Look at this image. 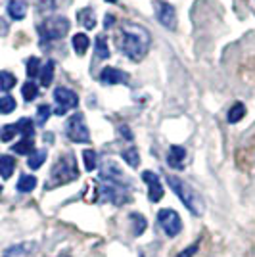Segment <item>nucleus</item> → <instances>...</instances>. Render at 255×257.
<instances>
[{
  "instance_id": "1",
  "label": "nucleus",
  "mask_w": 255,
  "mask_h": 257,
  "mask_svg": "<svg viewBox=\"0 0 255 257\" xmlns=\"http://www.w3.org/2000/svg\"><path fill=\"white\" fill-rule=\"evenodd\" d=\"M150 35L144 27L135 23H125L121 27V50L129 60L140 62L148 52Z\"/></svg>"
},
{
  "instance_id": "2",
  "label": "nucleus",
  "mask_w": 255,
  "mask_h": 257,
  "mask_svg": "<svg viewBox=\"0 0 255 257\" xmlns=\"http://www.w3.org/2000/svg\"><path fill=\"white\" fill-rule=\"evenodd\" d=\"M167 182H169L171 190L177 194V198L186 205V209H188L190 213H194V215L203 213V200L188 182H184L182 179H179V177H173V175L167 177Z\"/></svg>"
},
{
  "instance_id": "3",
  "label": "nucleus",
  "mask_w": 255,
  "mask_h": 257,
  "mask_svg": "<svg viewBox=\"0 0 255 257\" xmlns=\"http://www.w3.org/2000/svg\"><path fill=\"white\" fill-rule=\"evenodd\" d=\"M79 177V169H77V161H75L73 154H64L58 163L52 167L50 171V181H48V188H54V186H62V184H67V182L75 181Z\"/></svg>"
},
{
  "instance_id": "4",
  "label": "nucleus",
  "mask_w": 255,
  "mask_h": 257,
  "mask_svg": "<svg viewBox=\"0 0 255 257\" xmlns=\"http://www.w3.org/2000/svg\"><path fill=\"white\" fill-rule=\"evenodd\" d=\"M100 200L102 202H111L113 205H123L131 200V186L119 184V182L102 181L100 184Z\"/></svg>"
},
{
  "instance_id": "5",
  "label": "nucleus",
  "mask_w": 255,
  "mask_h": 257,
  "mask_svg": "<svg viewBox=\"0 0 255 257\" xmlns=\"http://www.w3.org/2000/svg\"><path fill=\"white\" fill-rule=\"evenodd\" d=\"M67 31H69V22L64 16L48 18L39 25V33H41L43 41H60L67 35Z\"/></svg>"
},
{
  "instance_id": "6",
  "label": "nucleus",
  "mask_w": 255,
  "mask_h": 257,
  "mask_svg": "<svg viewBox=\"0 0 255 257\" xmlns=\"http://www.w3.org/2000/svg\"><path fill=\"white\" fill-rule=\"evenodd\" d=\"M65 135H67V139L71 140V142H77V144H85V142L90 140V133H88V127H86L83 113H73L71 117L67 119Z\"/></svg>"
},
{
  "instance_id": "7",
  "label": "nucleus",
  "mask_w": 255,
  "mask_h": 257,
  "mask_svg": "<svg viewBox=\"0 0 255 257\" xmlns=\"http://www.w3.org/2000/svg\"><path fill=\"white\" fill-rule=\"evenodd\" d=\"M158 223H160L161 230L169 238H175L182 230V221H181V215L177 213L175 209H160L158 211Z\"/></svg>"
},
{
  "instance_id": "8",
  "label": "nucleus",
  "mask_w": 255,
  "mask_h": 257,
  "mask_svg": "<svg viewBox=\"0 0 255 257\" xmlns=\"http://www.w3.org/2000/svg\"><path fill=\"white\" fill-rule=\"evenodd\" d=\"M54 100H56V115H65V111L67 109H71V107H77L79 104V96L75 94L71 88H65V86H58L56 90H54Z\"/></svg>"
},
{
  "instance_id": "9",
  "label": "nucleus",
  "mask_w": 255,
  "mask_h": 257,
  "mask_svg": "<svg viewBox=\"0 0 255 257\" xmlns=\"http://www.w3.org/2000/svg\"><path fill=\"white\" fill-rule=\"evenodd\" d=\"M100 181H111L119 182V184H125V186H131L129 177L121 171V167L117 163H113V161H104L102 171H100Z\"/></svg>"
},
{
  "instance_id": "10",
  "label": "nucleus",
  "mask_w": 255,
  "mask_h": 257,
  "mask_svg": "<svg viewBox=\"0 0 255 257\" xmlns=\"http://www.w3.org/2000/svg\"><path fill=\"white\" fill-rule=\"evenodd\" d=\"M142 181L148 184V198L150 202H160L163 198V186H161L160 177L156 175L154 171H144L142 173Z\"/></svg>"
},
{
  "instance_id": "11",
  "label": "nucleus",
  "mask_w": 255,
  "mask_h": 257,
  "mask_svg": "<svg viewBox=\"0 0 255 257\" xmlns=\"http://www.w3.org/2000/svg\"><path fill=\"white\" fill-rule=\"evenodd\" d=\"M156 14H158V20L163 27H167V29L177 27V12L169 2H158L156 4Z\"/></svg>"
},
{
  "instance_id": "12",
  "label": "nucleus",
  "mask_w": 255,
  "mask_h": 257,
  "mask_svg": "<svg viewBox=\"0 0 255 257\" xmlns=\"http://www.w3.org/2000/svg\"><path fill=\"white\" fill-rule=\"evenodd\" d=\"M35 249H37L35 242H22V244H16V246L8 247L4 251V257H31Z\"/></svg>"
},
{
  "instance_id": "13",
  "label": "nucleus",
  "mask_w": 255,
  "mask_h": 257,
  "mask_svg": "<svg viewBox=\"0 0 255 257\" xmlns=\"http://www.w3.org/2000/svg\"><path fill=\"white\" fill-rule=\"evenodd\" d=\"M127 75L121 71V69H115V67H104L102 73H100V81L104 85H117V83H125Z\"/></svg>"
},
{
  "instance_id": "14",
  "label": "nucleus",
  "mask_w": 255,
  "mask_h": 257,
  "mask_svg": "<svg viewBox=\"0 0 255 257\" xmlns=\"http://www.w3.org/2000/svg\"><path fill=\"white\" fill-rule=\"evenodd\" d=\"M184 158H186V150L182 146H171L169 154H167V163L173 169H182Z\"/></svg>"
},
{
  "instance_id": "15",
  "label": "nucleus",
  "mask_w": 255,
  "mask_h": 257,
  "mask_svg": "<svg viewBox=\"0 0 255 257\" xmlns=\"http://www.w3.org/2000/svg\"><path fill=\"white\" fill-rule=\"evenodd\" d=\"M77 20H79V23L85 27L86 31H90V29L96 27V16L92 8H83V10L77 14Z\"/></svg>"
},
{
  "instance_id": "16",
  "label": "nucleus",
  "mask_w": 255,
  "mask_h": 257,
  "mask_svg": "<svg viewBox=\"0 0 255 257\" xmlns=\"http://www.w3.org/2000/svg\"><path fill=\"white\" fill-rule=\"evenodd\" d=\"M8 14H10L12 20H23L25 14H27V6L22 0H10L8 2Z\"/></svg>"
},
{
  "instance_id": "17",
  "label": "nucleus",
  "mask_w": 255,
  "mask_h": 257,
  "mask_svg": "<svg viewBox=\"0 0 255 257\" xmlns=\"http://www.w3.org/2000/svg\"><path fill=\"white\" fill-rule=\"evenodd\" d=\"M16 169V160L12 156H0V177L10 179Z\"/></svg>"
},
{
  "instance_id": "18",
  "label": "nucleus",
  "mask_w": 255,
  "mask_h": 257,
  "mask_svg": "<svg viewBox=\"0 0 255 257\" xmlns=\"http://www.w3.org/2000/svg\"><path fill=\"white\" fill-rule=\"evenodd\" d=\"M129 219H131V223H133V234H135V236H140L144 230H146L148 221H146V217H144V215L131 213V215H129Z\"/></svg>"
},
{
  "instance_id": "19",
  "label": "nucleus",
  "mask_w": 255,
  "mask_h": 257,
  "mask_svg": "<svg viewBox=\"0 0 255 257\" xmlns=\"http://www.w3.org/2000/svg\"><path fill=\"white\" fill-rule=\"evenodd\" d=\"M16 128H18V133H20V135H23V139H33L35 125H33V121L29 117L20 119V121L16 123Z\"/></svg>"
},
{
  "instance_id": "20",
  "label": "nucleus",
  "mask_w": 255,
  "mask_h": 257,
  "mask_svg": "<svg viewBox=\"0 0 255 257\" xmlns=\"http://www.w3.org/2000/svg\"><path fill=\"white\" fill-rule=\"evenodd\" d=\"M88 44H90V39L86 37L85 33H77V35H73V48L79 56H83V54L86 52Z\"/></svg>"
},
{
  "instance_id": "21",
  "label": "nucleus",
  "mask_w": 255,
  "mask_h": 257,
  "mask_svg": "<svg viewBox=\"0 0 255 257\" xmlns=\"http://www.w3.org/2000/svg\"><path fill=\"white\" fill-rule=\"evenodd\" d=\"M35 186H37V179H35L33 175H22V177H20V181H18V190L23 192V194L33 192V190H35Z\"/></svg>"
},
{
  "instance_id": "22",
  "label": "nucleus",
  "mask_w": 255,
  "mask_h": 257,
  "mask_svg": "<svg viewBox=\"0 0 255 257\" xmlns=\"http://www.w3.org/2000/svg\"><path fill=\"white\" fill-rule=\"evenodd\" d=\"M54 60H48L46 64H44V67H41V83H43V86H50V83H52L54 79Z\"/></svg>"
},
{
  "instance_id": "23",
  "label": "nucleus",
  "mask_w": 255,
  "mask_h": 257,
  "mask_svg": "<svg viewBox=\"0 0 255 257\" xmlns=\"http://www.w3.org/2000/svg\"><path fill=\"white\" fill-rule=\"evenodd\" d=\"M46 156H48V152L46 150H35L33 154H29L27 165H29L31 169H39L44 161H46Z\"/></svg>"
},
{
  "instance_id": "24",
  "label": "nucleus",
  "mask_w": 255,
  "mask_h": 257,
  "mask_svg": "<svg viewBox=\"0 0 255 257\" xmlns=\"http://www.w3.org/2000/svg\"><path fill=\"white\" fill-rule=\"evenodd\" d=\"M12 150L16 152V154H20V156L33 154V152H35V142H33V139H23V140H20L18 144H14Z\"/></svg>"
},
{
  "instance_id": "25",
  "label": "nucleus",
  "mask_w": 255,
  "mask_h": 257,
  "mask_svg": "<svg viewBox=\"0 0 255 257\" xmlns=\"http://www.w3.org/2000/svg\"><path fill=\"white\" fill-rule=\"evenodd\" d=\"M245 115V106L244 104H234L230 109H228V115H226V119H228V123H238L240 119H244Z\"/></svg>"
},
{
  "instance_id": "26",
  "label": "nucleus",
  "mask_w": 255,
  "mask_h": 257,
  "mask_svg": "<svg viewBox=\"0 0 255 257\" xmlns=\"http://www.w3.org/2000/svg\"><path fill=\"white\" fill-rule=\"evenodd\" d=\"M94 48H96V56H98V58H102V60H107V58H109V48H107L106 37H102V35L96 37Z\"/></svg>"
},
{
  "instance_id": "27",
  "label": "nucleus",
  "mask_w": 255,
  "mask_h": 257,
  "mask_svg": "<svg viewBox=\"0 0 255 257\" xmlns=\"http://www.w3.org/2000/svg\"><path fill=\"white\" fill-rule=\"evenodd\" d=\"M22 94H23V98H25V102H33V100L37 98V94H39V86L35 85L33 81H27V83L22 86Z\"/></svg>"
},
{
  "instance_id": "28",
  "label": "nucleus",
  "mask_w": 255,
  "mask_h": 257,
  "mask_svg": "<svg viewBox=\"0 0 255 257\" xmlns=\"http://www.w3.org/2000/svg\"><path fill=\"white\" fill-rule=\"evenodd\" d=\"M16 75L10 73V71H0V88L2 90H12L16 86Z\"/></svg>"
},
{
  "instance_id": "29",
  "label": "nucleus",
  "mask_w": 255,
  "mask_h": 257,
  "mask_svg": "<svg viewBox=\"0 0 255 257\" xmlns=\"http://www.w3.org/2000/svg\"><path fill=\"white\" fill-rule=\"evenodd\" d=\"M123 160L127 161L129 165L135 169V167H139L140 165V154L137 148H127V150L123 152Z\"/></svg>"
},
{
  "instance_id": "30",
  "label": "nucleus",
  "mask_w": 255,
  "mask_h": 257,
  "mask_svg": "<svg viewBox=\"0 0 255 257\" xmlns=\"http://www.w3.org/2000/svg\"><path fill=\"white\" fill-rule=\"evenodd\" d=\"M16 106H18V104H16L14 96H8V94H6V96L0 98V113H2V115L12 113V111L16 109Z\"/></svg>"
},
{
  "instance_id": "31",
  "label": "nucleus",
  "mask_w": 255,
  "mask_h": 257,
  "mask_svg": "<svg viewBox=\"0 0 255 257\" xmlns=\"http://www.w3.org/2000/svg\"><path fill=\"white\" fill-rule=\"evenodd\" d=\"M83 161H85V169L86 171H94L96 165H98V156L94 150H85L83 152Z\"/></svg>"
},
{
  "instance_id": "32",
  "label": "nucleus",
  "mask_w": 255,
  "mask_h": 257,
  "mask_svg": "<svg viewBox=\"0 0 255 257\" xmlns=\"http://www.w3.org/2000/svg\"><path fill=\"white\" fill-rule=\"evenodd\" d=\"M41 73V60L39 58H29L27 60V75L31 77H37Z\"/></svg>"
},
{
  "instance_id": "33",
  "label": "nucleus",
  "mask_w": 255,
  "mask_h": 257,
  "mask_svg": "<svg viewBox=\"0 0 255 257\" xmlns=\"http://www.w3.org/2000/svg\"><path fill=\"white\" fill-rule=\"evenodd\" d=\"M50 113H52L50 106H46V104L39 106V109H37V123H39V125H44V123L48 121V117H50Z\"/></svg>"
},
{
  "instance_id": "34",
  "label": "nucleus",
  "mask_w": 255,
  "mask_h": 257,
  "mask_svg": "<svg viewBox=\"0 0 255 257\" xmlns=\"http://www.w3.org/2000/svg\"><path fill=\"white\" fill-rule=\"evenodd\" d=\"M16 135H18L16 125H6V127H2V131H0V139L4 140V142H10Z\"/></svg>"
},
{
  "instance_id": "35",
  "label": "nucleus",
  "mask_w": 255,
  "mask_h": 257,
  "mask_svg": "<svg viewBox=\"0 0 255 257\" xmlns=\"http://www.w3.org/2000/svg\"><path fill=\"white\" fill-rule=\"evenodd\" d=\"M196 251H198V244H194V246H188L186 249H184V251H181V253H179V257H192L194 253H196Z\"/></svg>"
},
{
  "instance_id": "36",
  "label": "nucleus",
  "mask_w": 255,
  "mask_h": 257,
  "mask_svg": "<svg viewBox=\"0 0 255 257\" xmlns=\"http://www.w3.org/2000/svg\"><path fill=\"white\" fill-rule=\"evenodd\" d=\"M8 29H10V27H8V23L0 18V37H4V35L8 33Z\"/></svg>"
},
{
  "instance_id": "37",
  "label": "nucleus",
  "mask_w": 255,
  "mask_h": 257,
  "mask_svg": "<svg viewBox=\"0 0 255 257\" xmlns=\"http://www.w3.org/2000/svg\"><path fill=\"white\" fill-rule=\"evenodd\" d=\"M119 131H121V135H123V137H125L127 140L133 139V135L129 133V127H127V125H121V127H119Z\"/></svg>"
},
{
  "instance_id": "38",
  "label": "nucleus",
  "mask_w": 255,
  "mask_h": 257,
  "mask_svg": "<svg viewBox=\"0 0 255 257\" xmlns=\"http://www.w3.org/2000/svg\"><path fill=\"white\" fill-rule=\"evenodd\" d=\"M111 25H113V16H109V14H107L106 16V27H111Z\"/></svg>"
},
{
  "instance_id": "39",
  "label": "nucleus",
  "mask_w": 255,
  "mask_h": 257,
  "mask_svg": "<svg viewBox=\"0 0 255 257\" xmlns=\"http://www.w3.org/2000/svg\"><path fill=\"white\" fill-rule=\"evenodd\" d=\"M106 2H117V0H106Z\"/></svg>"
},
{
  "instance_id": "40",
  "label": "nucleus",
  "mask_w": 255,
  "mask_h": 257,
  "mask_svg": "<svg viewBox=\"0 0 255 257\" xmlns=\"http://www.w3.org/2000/svg\"><path fill=\"white\" fill-rule=\"evenodd\" d=\"M0 194H2V184H0Z\"/></svg>"
},
{
  "instance_id": "41",
  "label": "nucleus",
  "mask_w": 255,
  "mask_h": 257,
  "mask_svg": "<svg viewBox=\"0 0 255 257\" xmlns=\"http://www.w3.org/2000/svg\"><path fill=\"white\" fill-rule=\"evenodd\" d=\"M62 257H71V255H62Z\"/></svg>"
}]
</instances>
